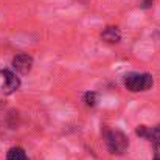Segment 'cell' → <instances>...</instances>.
<instances>
[{"label":"cell","mask_w":160,"mask_h":160,"mask_svg":"<svg viewBox=\"0 0 160 160\" xmlns=\"http://www.w3.org/2000/svg\"><path fill=\"white\" fill-rule=\"evenodd\" d=\"M154 86V79L149 73H137V72H132V73H128L124 76V87L132 92V93H137V92H146L149 90L151 87Z\"/></svg>","instance_id":"6da1fadb"},{"label":"cell","mask_w":160,"mask_h":160,"mask_svg":"<svg viewBox=\"0 0 160 160\" xmlns=\"http://www.w3.org/2000/svg\"><path fill=\"white\" fill-rule=\"evenodd\" d=\"M104 140H106L107 149L110 151V154H117V156L124 154L129 146V140H128L126 134L118 129H106Z\"/></svg>","instance_id":"7a4b0ae2"},{"label":"cell","mask_w":160,"mask_h":160,"mask_svg":"<svg viewBox=\"0 0 160 160\" xmlns=\"http://www.w3.org/2000/svg\"><path fill=\"white\" fill-rule=\"evenodd\" d=\"M0 75L3 76V92L5 93H12L20 87V79L16 76L14 72L5 68V70H0Z\"/></svg>","instance_id":"3957f363"},{"label":"cell","mask_w":160,"mask_h":160,"mask_svg":"<svg viewBox=\"0 0 160 160\" xmlns=\"http://www.w3.org/2000/svg\"><path fill=\"white\" fill-rule=\"evenodd\" d=\"M12 68H14L16 72L22 73V75L30 73L31 68H33V58H31L30 54H25V53L17 54V56L12 59Z\"/></svg>","instance_id":"277c9868"},{"label":"cell","mask_w":160,"mask_h":160,"mask_svg":"<svg viewBox=\"0 0 160 160\" xmlns=\"http://www.w3.org/2000/svg\"><path fill=\"white\" fill-rule=\"evenodd\" d=\"M101 39H104L106 42H110V44H117L121 39V33L117 27H107L101 33Z\"/></svg>","instance_id":"5b68a950"},{"label":"cell","mask_w":160,"mask_h":160,"mask_svg":"<svg viewBox=\"0 0 160 160\" xmlns=\"http://www.w3.org/2000/svg\"><path fill=\"white\" fill-rule=\"evenodd\" d=\"M148 140L152 142L154 149H156V159L154 160H160V124L149 129V138Z\"/></svg>","instance_id":"8992f818"},{"label":"cell","mask_w":160,"mask_h":160,"mask_svg":"<svg viewBox=\"0 0 160 160\" xmlns=\"http://www.w3.org/2000/svg\"><path fill=\"white\" fill-rule=\"evenodd\" d=\"M6 160H28V156H27V152L23 151V148L14 146V148H9V149H8Z\"/></svg>","instance_id":"52a82bcc"},{"label":"cell","mask_w":160,"mask_h":160,"mask_svg":"<svg viewBox=\"0 0 160 160\" xmlns=\"http://www.w3.org/2000/svg\"><path fill=\"white\" fill-rule=\"evenodd\" d=\"M84 103L89 107L97 106V103H98V95H97L95 92H86V93H84Z\"/></svg>","instance_id":"ba28073f"},{"label":"cell","mask_w":160,"mask_h":160,"mask_svg":"<svg viewBox=\"0 0 160 160\" xmlns=\"http://www.w3.org/2000/svg\"><path fill=\"white\" fill-rule=\"evenodd\" d=\"M149 129L151 128H148V126H137V129H135V134L138 135V137H142V138H149Z\"/></svg>","instance_id":"9c48e42d"},{"label":"cell","mask_w":160,"mask_h":160,"mask_svg":"<svg viewBox=\"0 0 160 160\" xmlns=\"http://www.w3.org/2000/svg\"><path fill=\"white\" fill-rule=\"evenodd\" d=\"M152 2L154 0H143V8H149L152 5Z\"/></svg>","instance_id":"30bf717a"}]
</instances>
